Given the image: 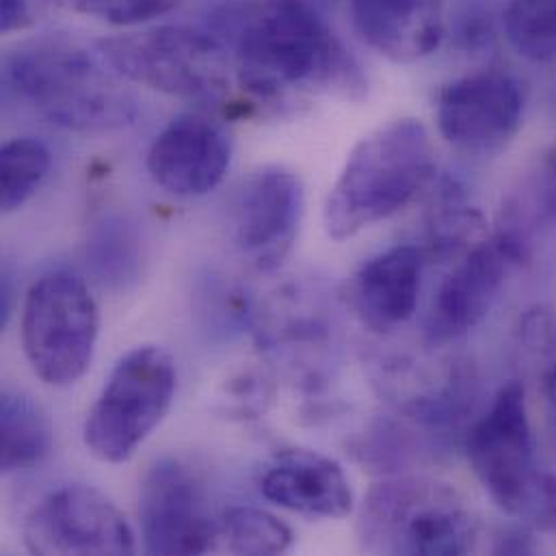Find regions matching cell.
Masks as SVG:
<instances>
[{
	"label": "cell",
	"mask_w": 556,
	"mask_h": 556,
	"mask_svg": "<svg viewBox=\"0 0 556 556\" xmlns=\"http://www.w3.org/2000/svg\"><path fill=\"white\" fill-rule=\"evenodd\" d=\"M261 492L279 507L320 520H342L353 511V490L338 462L327 455L290 448L267 468Z\"/></svg>",
	"instance_id": "cell-15"
},
{
	"label": "cell",
	"mask_w": 556,
	"mask_h": 556,
	"mask_svg": "<svg viewBox=\"0 0 556 556\" xmlns=\"http://www.w3.org/2000/svg\"><path fill=\"white\" fill-rule=\"evenodd\" d=\"M2 307H0V320L2 325H7L9 314H11V286H9V278H2V299H0Z\"/></svg>",
	"instance_id": "cell-28"
},
{
	"label": "cell",
	"mask_w": 556,
	"mask_h": 556,
	"mask_svg": "<svg viewBox=\"0 0 556 556\" xmlns=\"http://www.w3.org/2000/svg\"><path fill=\"white\" fill-rule=\"evenodd\" d=\"M98 52L128 83L176 98L219 102L230 91L232 56L219 37L185 26H159L109 37Z\"/></svg>",
	"instance_id": "cell-7"
},
{
	"label": "cell",
	"mask_w": 556,
	"mask_h": 556,
	"mask_svg": "<svg viewBox=\"0 0 556 556\" xmlns=\"http://www.w3.org/2000/svg\"><path fill=\"white\" fill-rule=\"evenodd\" d=\"M100 331L98 303L70 271L37 279L22 305V346L33 372L48 386L76 383L91 366Z\"/></svg>",
	"instance_id": "cell-8"
},
{
	"label": "cell",
	"mask_w": 556,
	"mask_h": 556,
	"mask_svg": "<svg viewBox=\"0 0 556 556\" xmlns=\"http://www.w3.org/2000/svg\"><path fill=\"white\" fill-rule=\"evenodd\" d=\"M546 399V420H548V433L553 440L556 453V377L551 381V386L542 394Z\"/></svg>",
	"instance_id": "cell-27"
},
{
	"label": "cell",
	"mask_w": 556,
	"mask_h": 556,
	"mask_svg": "<svg viewBox=\"0 0 556 556\" xmlns=\"http://www.w3.org/2000/svg\"><path fill=\"white\" fill-rule=\"evenodd\" d=\"M525 109L522 83L507 70L488 67L442 87L435 102V122L451 146L494 154L516 139L525 122Z\"/></svg>",
	"instance_id": "cell-10"
},
{
	"label": "cell",
	"mask_w": 556,
	"mask_h": 556,
	"mask_svg": "<svg viewBox=\"0 0 556 556\" xmlns=\"http://www.w3.org/2000/svg\"><path fill=\"white\" fill-rule=\"evenodd\" d=\"M52 451V427L28 394L4 390L0 399V470L13 475L37 468Z\"/></svg>",
	"instance_id": "cell-18"
},
{
	"label": "cell",
	"mask_w": 556,
	"mask_h": 556,
	"mask_svg": "<svg viewBox=\"0 0 556 556\" xmlns=\"http://www.w3.org/2000/svg\"><path fill=\"white\" fill-rule=\"evenodd\" d=\"M529 258V239L509 228L485 235L470 245L435 292L427 318V336L433 342H446L481 325L494 309L509 278Z\"/></svg>",
	"instance_id": "cell-9"
},
{
	"label": "cell",
	"mask_w": 556,
	"mask_h": 556,
	"mask_svg": "<svg viewBox=\"0 0 556 556\" xmlns=\"http://www.w3.org/2000/svg\"><path fill=\"white\" fill-rule=\"evenodd\" d=\"M433 172L435 150L420 119L399 117L377 126L349 152L327 195V235L346 241L386 222L422 191Z\"/></svg>",
	"instance_id": "cell-3"
},
{
	"label": "cell",
	"mask_w": 556,
	"mask_h": 556,
	"mask_svg": "<svg viewBox=\"0 0 556 556\" xmlns=\"http://www.w3.org/2000/svg\"><path fill=\"white\" fill-rule=\"evenodd\" d=\"M141 239L132 224L119 217L98 222L85 245L87 271L109 290H128L141 276Z\"/></svg>",
	"instance_id": "cell-19"
},
{
	"label": "cell",
	"mask_w": 556,
	"mask_h": 556,
	"mask_svg": "<svg viewBox=\"0 0 556 556\" xmlns=\"http://www.w3.org/2000/svg\"><path fill=\"white\" fill-rule=\"evenodd\" d=\"M520 349L531 381L544 394L556 377V318L553 309L546 305L527 309L520 320Z\"/></svg>",
	"instance_id": "cell-23"
},
{
	"label": "cell",
	"mask_w": 556,
	"mask_h": 556,
	"mask_svg": "<svg viewBox=\"0 0 556 556\" xmlns=\"http://www.w3.org/2000/svg\"><path fill=\"white\" fill-rule=\"evenodd\" d=\"M219 540L235 555H281L292 548V531L276 516L254 507H232L219 520Z\"/></svg>",
	"instance_id": "cell-21"
},
{
	"label": "cell",
	"mask_w": 556,
	"mask_h": 556,
	"mask_svg": "<svg viewBox=\"0 0 556 556\" xmlns=\"http://www.w3.org/2000/svg\"><path fill=\"white\" fill-rule=\"evenodd\" d=\"M33 555H132L135 535L124 514L96 488L65 485L50 492L24 522Z\"/></svg>",
	"instance_id": "cell-11"
},
{
	"label": "cell",
	"mask_w": 556,
	"mask_h": 556,
	"mask_svg": "<svg viewBox=\"0 0 556 556\" xmlns=\"http://www.w3.org/2000/svg\"><path fill=\"white\" fill-rule=\"evenodd\" d=\"M503 24L511 46L535 63L556 61V0H509Z\"/></svg>",
	"instance_id": "cell-22"
},
{
	"label": "cell",
	"mask_w": 556,
	"mask_h": 556,
	"mask_svg": "<svg viewBox=\"0 0 556 556\" xmlns=\"http://www.w3.org/2000/svg\"><path fill=\"white\" fill-rule=\"evenodd\" d=\"M139 525L150 555H206L219 542V522L208 514L204 490L178 459H161L143 477Z\"/></svg>",
	"instance_id": "cell-12"
},
{
	"label": "cell",
	"mask_w": 556,
	"mask_h": 556,
	"mask_svg": "<svg viewBox=\"0 0 556 556\" xmlns=\"http://www.w3.org/2000/svg\"><path fill=\"white\" fill-rule=\"evenodd\" d=\"M470 466L488 496L529 529L556 538V475L535 464V442L520 381L501 388L468 435Z\"/></svg>",
	"instance_id": "cell-5"
},
{
	"label": "cell",
	"mask_w": 556,
	"mask_h": 556,
	"mask_svg": "<svg viewBox=\"0 0 556 556\" xmlns=\"http://www.w3.org/2000/svg\"><path fill=\"white\" fill-rule=\"evenodd\" d=\"M2 182H0V206L2 213L22 208L46 180L52 159L48 148L30 137L11 139L2 146Z\"/></svg>",
	"instance_id": "cell-20"
},
{
	"label": "cell",
	"mask_w": 556,
	"mask_h": 556,
	"mask_svg": "<svg viewBox=\"0 0 556 556\" xmlns=\"http://www.w3.org/2000/svg\"><path fill=\"white\" fill-rule=\"evenodd\" d=\"M364 41L394 63L433 54L446 30V0H349Z\"/></svg>",
	"instance_id": "cell-17"
},
{
	"label": "cell",
	"mask_w": 556,
	"mask_h": 556,
	"mask_svg": "<svg viewBox=\"0 0 556 556\" xmlns=\"http://www.w3.org/2000/svg\"><path fill=\"white\" fill-rule=\"evenodd\" d=\"M429 254L420 245H396L362 265L351 281V305L372 331L405 325L416 307Z\"/></svg>",
	"instance_id": "cell-16"
},
{
	"label": "cell",
	"mask_w": 556,
	"mask_h": 556,
	"mask_svg": "<svg viewBox=\"0 0 556 556\" xmlns=\"http://www.w3.org/2000/svg\"><path fill=\"white\" fill-rule=\"evenodd\" d=\"M522 219L556 228V146L542 156L529 180V191L507 215V224H518Z\"/></svg>",
	"instance_id": "cell-24"
},
{
	"label": "cell",
	"mask_w": 556,
	"mask_h": 556,
	"mask_svg": "<svg viewBox=\"0 0 556 556\" xmlns=\"http://www.w3.org/2000/svg\"><path fill=\"white\" fill-rule=\"evenodd\" d=\"M176 386V364L165 349L128 351L87 414L83 440L89 453L106 464L128 462L172 409Z\"/></svg>",
	"instance_id": "cell-6"
},
{
	"label": "cell",
	"mask_w": 556,
	"mask_h": 556,
	"mask_svg": "<svg viewBox=\"0 0 556 556\" xmlns=\"http://www.w3.org/2000/svg\"><path fill=\"white\" fill-rule=\"evenodd\" d=\"M232 163V139L206 115L187 113L172 119L152 141L148 172L176 198H202L215 191Z\"/></svg>",
	"instance_id": "cell-14"
},
{
	"label": "cell",
	"mask_w": 556,
	"mask_h": 556,
	"mask_svg": "<svg viewBox=\"0 0 556 556\" xmlns=\"http://www.w3.org/2000/svg\"><path fill=\"white\" fill-rule=\"evenodd\" d=\"M11 93L54 126L109 132L130 126L139 106L126 78L100 52L67 39H37L4 59Z\"/></svg>",
	"instance_id": "cell-2"
},
{
	"label": "cell",
	"mask_w": 556,
	"mask_h": 556,
	"mask_svg": "<svg viewBox=\"0 0 556 556\" xmlns=\"http://www.w3.org/2000/svg\"><path fill=\"white\" fill-rule=\"evenodd\" d=\"M479 520L448 483L394 477L364 498L357 538L370 555H468L479 544Z\"/></svg>",
	"instance_id": "cell-4"
},
{
	"label": "cell",
	"mask_w": 556,
	"mask_h": 556,
	"mask_svg": "<svg viewBox=\"0 0 556 556\" xmlns=\"http://www.w3.org/2000/svg\"><path fill=\"white\" fill-rule=\"evenodd\" d=\"M70 9L115 26H137L167 15L180 0H63Z\"/></svg>",
	"instance_id": "cell-25"
},
{
	"label": "cell",
	"mask_w": 556,
	"mask_h": 556,
	"mask_svg": "<svg viewBox=\"0 0 556 556\" xmlns=\"http://www.w3.org/2000/svg\"><path fill=\"white\" fill-rule=\"evenodd\" d=\"M46 0H0L2 33H17L35 24Z\"/></svg>",
	"instance_id": "cell-26"
},
{
	"label": "cell",
	"mask_w": 556,
	"mask_h": 556,
	"mask_svg": "<svg viewBox=\"0 0 556 556\" xmlns=\"http://www.w3.org/2000/svg\"><path fill=\"white\" fill-rule=\"evenodd\" d=\"M241 89L269 109L325 96L362 100L368 83L353 54L307 0H254L217 15Z\"/></svg>",
	"instance_id": "cell-1"
},
{
	"label": "cell",
	"mask_w": 556,
	"mask_h": 556,
	"mask_svg": "<svg viewBox=\"0 0 556 556\" xmlns=\"http://www.w3.org/2000/svg\"><path fill=\"white\" fill-rule=\"evenodd\" d=\"M303 217V185L286 167L267 165L241 187L235 204V239L245 261L271 274L290 256Z\"/></svg>",
	"instance_id": "cell-13"
}]
</instances>
